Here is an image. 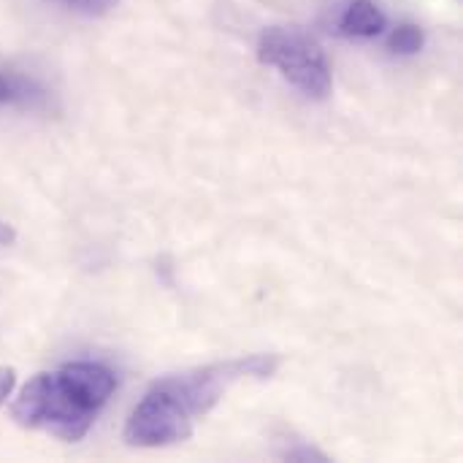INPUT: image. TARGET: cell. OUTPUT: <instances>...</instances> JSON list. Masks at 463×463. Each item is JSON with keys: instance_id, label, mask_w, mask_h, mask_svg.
I'll use <instances>...</instances> for the list:
<instances>
[{"instance_id": "obj_9", "label": "cell", "mask_w": 463, "mask_h": 463, "mask_svg": "<svg viewBox=\"0 0 463 463\" xmlns=\"http://www.w3.org/2000/svg\"><path fill=\"white\" fill-rule=\"evenodd\" d=\"M14 369L11 366H0V404H5V399L14 391Z\"/></svg>"}, {"instance_id": "obj_2", "label": "cell", "mask_w": 463, "mask_h": 463, "mask_svg": "<svg viewBox=\"0 0 463 463\" xmlns=\"http://www.w3.org/2000/svg\"><path fill=\"white\" fill-rule=\"evenodd\" d=\"M277 366H279V358L274 355H247L236 361L212 364L203 369L171 374V377H163L157 385L168 391L193 420H198L209 415L239 380H247V377L269 380L277 372Z\"/></svg>"}, {"instance_id": "obj_1", "label": "cell", "mask_w": 463, "mask_h": 463, "mask_svg": "<svg viewBox=\"0 0 463 463\" xmlns=\"http://www.w3.org/2000/svg\"><path fill=\"white\" fill-rule=\"evenodd\" d=\"M117 391L111 369L90 361L65 364L52 374L33 377L11 404V418L24 429L46 431L62 442H79L95 415Z\"/></svg>"}, {"instance_id": "obj_6", "label": "cell", "mask_w": 463, "mask_h": 463, "mask_svg": "<svg viewBox=\"0 0 463 463\" xmlns=\"http://www.w3.org/2000/svg\"><path fill=\"white\" fill-rule=\"evenodd\" d=\"M43 109L46 106V90L22 73L0 71V109Z\"/></svg>"}, {"instance_id": "obj_4", "label": "cell", "mask_w": 463, "mask_h": 463, "mask_svg": "<svg viewBox=\"0 0 463 463\" xmlns=\"http://www.w3.org/2000/svg\"><path fill=\"white\" fill-rule=\"evenodd\" d=\"M193 418L157 383L136 404L125 423V442L133 448H168L193 437Z\"/></svg>"}, {"instance_id": "obj_7", "label": "cell", "mask_w": 463, "mask_h": 463, "mask_svg": "<svg viewBox=\"0 0 463 463\" xmlns=\"http://www.w3.org/2000/svg\"><path fill=\"white\" fill-rule=\"evenodd\" d=\"M423 43H426V33L418 24H399L388 38V46L396 54H418Z\"/></svg>"}, {"instance_id": "obj_10", "label": "cell", "mask_w": 463, "mask_h": 463, "mask_svg": "<svg viewBox=\"0 0 463 463\" xmlns=\"http://www.w3.org/2000/svg\"><path fill=\"white\" fill-rule=\"evenodd\" d=\"M14 236H16V233H14L5 222H0V244H11V241H14Z\"/></svg>"}, {"instance_id": "obj_8", "label": "cell", "mask_w": 463, "mask_h": 463, "mask_svg": "<svg viewBox=\"0 0 463 463\" xmlns=\"http://www.w3.org/2000/svg\"><path fill=\"white\" fill-rule=\"evenodd\" d=\"M71 3L73 8H81L87 14H100V11H109L111 5H117L119 0H65Z\"/></svg>"}, {"instance_id": "obj_3", "label": "cell", "mask_w": 463, "mask_h": 463, "mask_svg": "<svg viewBox=\"0 0 463 463\" xmlns=\"http://www.w3.org/2000/svg\"><path fill=\"white\" fill-rule=\"evenodd\" d=\"M258 60L263 65L277 68L293 87H298L309 98L323 100L331 95L334 79L328 57L323 46L298 27L274 24L263 30L258 41Z\"/></svg>"}, {"instance_id": "obj_5", "label": "cell", "mask_w": 463, "mask_h": 463, "mask_svg": "<svg viewBox=\"0 0 463 463\" xmlns=\"http://www.w3.org/2000/svg\"><path fill=\"white\" fill-rule=\"evenodd\" d=\"M388 27L385 14L372 0H350L339 16V33L347 38H374Z\"/></svg>"}]
</instances>
